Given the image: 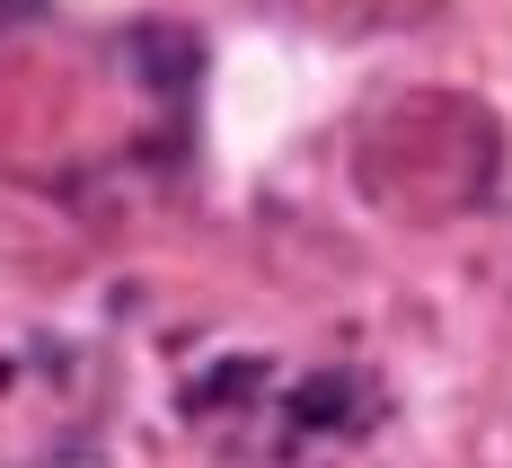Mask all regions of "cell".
<instances>
[]
</instances>
